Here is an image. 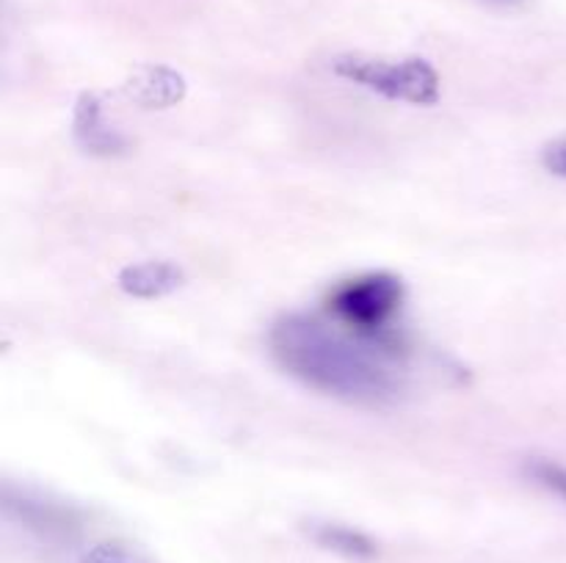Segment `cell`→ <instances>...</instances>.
<instances>
[{"mask_svg":"<svg viewBox=\"0 0 566 563\" xmlns=\"http://www.w3.org/2000/svg\"><path fill=\"white\" fill-rule=\"evenodd\" d=\"M271 357L287 375L337 401L357 406H390L403 384L387 348L354 334L335 320L313 315H282L269 331Z\"/></svg>","mask_w":566,"mask_h":563,"instance_id":"6da1fadb","label":"cell"},{"mask_svg":"<svg viewBox=\"0 0 566 563\" xmlns=\"http://www.w3.org/2000/svg\"><path fill=\"white\" fill-rule=\"evenodd\" d=\"M329 70L340 81L365 88L381 99H392V103L431 108L442 99L440 72L420 55L385 59V55L368 53H340L332 59Z\"/></svg>","mask_w":566,"mask_h":563,"instance_id":"7a4b0ae2","label":"cell"},{"mask_svg":"<svg viewBox=\"0 0 566 563\" xmlns=\"http://www.w3.org/2000/svg\"><path fill=\"white\" fill-rule=\"evenodd\" d=\"M403 296L407 290L401 276L390 270H370L340 282L326 298V309L335 323L392 351V323L401 312Z\"/></svg>","mask_w":566,"mask_h":563,"instance_id":"3957f363","label":"cell"},{"mask_svg":"<svg viewBox=\"0 0 566 563\" xmlns=\"http://www.w3.org/2000/svg\"><path fill=\"white\" fill-rule=\"evenodd\" d=\"M72 136L75 144L88 155L97 158H116V155L127 152V138L105 119L103 99L92 92H83L75 99V110H72Z\"/></svg>","mask_w":566,"mask_h":563,"instance_id":"277c9868","label":"cell"},{"mask_svg":"<svg viewBox=\"0 0 566 563\" xmlns=\"http://www.w3.org/2000/svg\"><path fill=\"white\" fill-rule=\"evenodd\" d=\"M125 97L130 103H136L138 108L147 110H164L175 108L186 99L188 83L186 77L177 70L164 64H144L138 70H133V75L127 77L125 86H122Z\"/></svg>","mask_w":566,"mask_h":563,"instance_id":"5b68a950","label":"cell"},{"mask_svg":"<svg viewBox=\"0 0 566 563\" xmlns=\"http://www.w3.org/2000/svg\"><path fill=\"white\" fill-rule=\"evenodd\" d=\"M182 285H186V270L171 259H142V263L125 265L116 274V287L125 296L142 298V301L171 296Z\"/></svg>","mask_w":566,"mask_h":563,"instance_id":"8992f818","label":"cell"},{"mask_svg":"<svg viewBox=\"0 0 566 563\" xmlns=\"http://www.w3.org/2000/svg\"><path fill=\"white\" fill-rule=\"evenodd\" d=\"M307 533L326 552H335V555L348 557V561H374L376 552H379L376 541L363 530L352 528V524L313 519V522H307Z\"/></svg>","mask_w":566,"mask_h":563,"instance_id":"52a82bcc","label":"cell"},{"mask_svg":"<svg viewBox=\"0 0 566 563\" xmlns=\"http://www.w3.org/2000/svg\"><path fill=\"white\" fill-rule=\"evenodd\" d=\"M525 469H528V475L536 484L545 486L547 491H553V495L562 497L566 502V467L556 461H547V458H534Z\"/></svg>","mask_w":566,"mask_h":563,"instance_id":"ba28073f","label":"cell"},{"mask_svg":"<svg viewBox=\"0 0 566 563\" xmlns=\"http://www.w3.org/2000/svg\"><path fill=\"white\" fill-rule=\"evenodd\" d=\"M77 563H149V561L138 555V552L127 550L125 544L103 541V544L92 546V550H88Z\"/></svg>","mask_w":566,"mask_h":563,"instance_id":"9c48e42d","label":"cell"},{"mask_svg":"<svg viewBox=\"0 0 566 563\" xmlns=\"http://www.w3.org/2000/svg\"><path fill=\"white\" fill-rule=\"evenodd\" d=\"M542 163L553 177H564L566 180V138L547 144L545 152H542Z\"/></svg>","mask_w":566,"mask_h":563,"instance_id":"30bf717a","label":"cell"}]
</instances>
